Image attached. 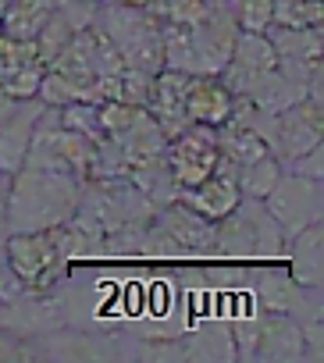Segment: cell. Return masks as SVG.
Returning a JSON list of instances; mask_svg holds the SVG:
<instances>
[{
  "label": "cell",
  "mask_w": 324,
  "mask_h": 363,
  "mask_svg": "<svg viewBox=\"0 0 324 363\" xmlns=\"http://www.w3.org/2000/svg\"><path fill=\"white\" fill-rule=\"evenodd\" d=\"M285 246V232L278 228V221L267 214V207L260 200H239V207L214 221V257H228V260H246V257H281Z\"/></svg>",
  "instance_id": "2"
},
{
  "label": "cell",
  "mask_w": 324,
  "mask_h": 363,
  "mask_svg": "<svg viewBox=\"0 0 324 363\" xmlns=\"http://www.w3.org/2000/svg\"><path fill=\"white\" fill-rule=\"evenodd\" d=\"M253 299L264 306V310H271V313H285V317H292V320H306V317H320L324 313V306H320V289H303V285H296L292 278H285V274H264V281H260V289H253Z\"/></svg>",
  "instance_id": "11"
},
{
  "label": "cell",
  "mask_w": 324,
  "mask_h": 363,
  "mask_svg": "<svg viewBox=\"0 0 324 363\" xmlns=\"http://www.w3.org/2000/svg\"><path fill=\"white\" fill-rule=\"evenodd\" d=\"M40 111H43L40 100H18L4 118H0V174H15L26 164Z\"/></svg>",
  "instance_id": "14"
},
{
  "label": "cell",
  "mask_w": 324,
  "mask_h": 363,
  "mask_svg": "<svg viewBox=\"0 0 324 363\" xmlns=\"http://www.w3.org/2000/svg\"><path fill=\"white\" fill-rule=\"evenodd\" d=\"M228 8L242 33H264L274 18V0H228Z\"/></svg>",
  "instance_id": "21"
},
{
  "label": "cell",
  "mask_w": 324,
  "mask_h": 363,
  "mask_svg": "<svg viewBox=\"0 0 324 363\" xmlns=\"http://www.w3.org/2000/svg\"><path fill=\"white\" fill-rule=\"evenodd\" d=\"M0 257L22 278L26 292H47L68 271V260L57 253L54 232H11L0 242Z\"/></svg>",
  "instance_id": "4"
},
{
  "label": "cell",
  "mask_w": 324,
  "mask_h": 363,
  "mask_svg": "<svg viewBox=\"0 0 324 363\" xmlns=\"http://www.w3.org/2000/svg\"><path fill=\"white\" fill-rule=\"evenodd\" d=\"M54 4H57V0H8L0 33L11 36V40H36V33L50 18Z\"/></svg>",
  "instance_id": "17"
},
{
  "label": "cell",
  "mask_w": 324,
  "mask_h": 363,
  "mask_svg": "<svg viewBox=\"0 0 324 363\" xmlns=\"http://www.w3.org/2000/svg\"><path fill=\"white\" fill-rule=\"evenodd\" d=\"M232 72H242V75H264V72H274L278 68V50L271 43L267 33H235V43H232V57L228 65ZM221 68V72H225Z\"/></svg>",
  "instance_id": "16"
},
{
  "label": "cell",
  "mask_w": 324,
  "mask_h": 363,
  "mask_svg": "<svg viewBox=\"0 0 324 363\" xmlns=\"http://www.w3.org/2000/svg\"><path fill=\"white\" fill-rule=\"evenodd\" d=\"M153 221L172 235V242L182 253H211L214 250V221L200 218L196 211H189L186 203L172 200L164 207L153 211Z\"/></svg>",
  "instance_id": "15"
},
{
  "label": "cell",
  "mask_w": 324,
  "mask_h": 363,
  "mask_svg": "<svg viewBox=\"0 0 324 363\" xmlns=\"http://www.w3.org/2000/svg\"><path fill=\"white\" fill-rule=\"evenodd\" d=\"M324 18V4L320 0H274V18L271 26L281 29H313Z\"/></svg>",
  "instance_id": "19"
},
{
  "label": "cell",
  "mask_w": 324,
  "mask_h": 363,
  "mask_svg": "<svg viewBox=\"0 0 324 363\" xmlns=\"http://www.w3.org/2000/svg\"><path fill=\"white\" fill-rule=\"evenodd\" d=\"M232 349L239 359L292 363L303 359V328L285 313H246L232 320Z\"/></svg>",
  "instance_id": "3"
},
{
  "label": "cell",
  "mask_w": 324,
  "mask_h": 363,
  "mask_svg": "<svg viewBox=\"0 0 324 363\" xmlns=\"http://www.w3.org/2000/svg\"><path fill=\"white\" fill-rule=\"evenodd\" d=\"M186 82L189 75L182 72H172V68H160L153 79H150V89H146V111L150 118L160 125L168 139L179 135L182 128H189V114H186Z\"/></svg>",
  "instance_id": "10"
},
{
  "label": "cell",
  "mask_w": 324,
  "mask_h": 363,
  "mask_svg": "<svg viewBox=\"0 0 324 363\" xmlns=\"http://www.w3.org/2000/svg\"><path fill=\"white\" fill-rule=\"evenodd\" d=\"M225 4H228V0H225Z\"/></svg>",
  "instance_id": "24"
},
{
  "label": "cell",
  "mask_w": 324,
  "mask_h": 363,
  "mask_svg": "<svg viewBox=\"0 0 324 363\" xmlns=\"http://www.w3.org/2000/svg\"><path fill=\"white\" fill-rule=\"evenodd\" d=\"M260 203L267 207V214L278 221V228L285 235H296L299 228L324 221V182L281 171V178L274 182V189Z\"/></svg>",
  "instance_id": "5"
},
{
  "label": "cell",
  "mask_w": 324,
  "mask_h": 363,
  "mask_svg": "<svg viewBox=\"0 0 324 363\" xmlns=\"http://www.w3.org/2000/svg\"><path fill=\"white\" fill-rule=\"evenodd\" d=\"M82 203V182L57 167H33L22 164L8 178V196H4V235L11 232H50Z\"/></svg>",
  "instance_id": "1"
},
{
  "label": "cell",
  "mask_w": 324,
  "mask_h": 363,
  "mask_svg": "<svg viewBox=\"0 0 324 363\" xmlns=\"http://www.w3.org/2000/svg\"><path fill=\"white\" fill-rule=\"evenodd\" d=\"M4 11H8V0H0V22H4Z\"/></svg>",
  "instance_id": "23"
},
{
  "label": "cell",
  "mask_w": 324,
  "mask_h": 363,
  "mask_svg": "<svg viewBox=\"0 0 324 363\" xmlns=\"http://www.w3.org/2000/svg\"><path fill=\"white\" fill-rule=\"evenodd\" d=\"M281 257L289 260V278L303 289H324V221L285 235Z\"/></svg>",
  "instance_id": "12"
},
{
  "label": "cell",
  "mask_w": 324,
  "mask_h": 363,
  "mask_svg": "<svg viewBox=\"0 0 324 363\" xmlns=\"http://www.w3.org/2000/svg\"><path fill=\"white\" fill-rule=\"evenodd\" d=\"M235 18L225 0H207L203 15L193 22V40H196V54H200V68L203 75H221V68L232 57V43H235Z\"/></svg>",
  "instance_id": "8"
},
{
  "label": "cell",
  "mask_w": 324,
  "mask_h": 363,
  "mask_svg": "<svg viewBox=\"0 0 324 363\" xmlns=\"http://www.w3.org/2000/svg\"><path fill=\"white\" fill-rule=\"evenodd\" d=\"M175 200L186 203L189 211H196L207 221L228 218L239 207V200H242L239 182H235V167L225 164V160H218V171L214 174H207L203 182H196V186H189V189H179Z\"/></svg>",
  "instance_id": "9"
},
{
  "label": "cell",
  "mask_w": 324,
  "mask_h": 363,
  "mask_svg": "<svg viewBox=\"0 0 324 363\" xmlns=\"http://www.w3.org/2000/svg\"><path fill=\"white\" fill-rule=\"evenodd\" d=\"M36 100L43 107H65V104H75V100H89L86 89H79L72 79H65L61 72L47 68L43 79H40V89H36Z\"/></svg>",
  "instance_id": "20"
},
{
  "label": "cell",
  "mask_w": 324,
  "mask_h": 363,
  "mask_svg": "<svg viewBox=\"0 0 324 363\" xmlns=\"http://www.w3.org/2000/svg\"><path fill=\"white\" fill-rule=\"evenodd\" d=\"M281 171H292V174H303V178L324 182V143L310 146V150L299 153V157H292L289 164H281Z\"/></svg>",
  "instance_id": "22"
},
{
  "label": "cell",
  "mask_w": 324,
  "mask_h": 363,
  "mask_svg": "<svg viewBox=\"0 0 324 363\" xmlns=\"http://www.w3.org/2000/svg\"><path fill=\"white\" fill-rule=\"evenodd\" d=\"M235 111V93L221 82V75H189L186 82V114L189 125L221 128Z\"/></svg>",
  "instance_id": "13"
},
{
  "label": "cell",
  "mask_w": 324,
  "mask_h": 363,
  "mask_svg": "<svg viewBox=\"0 0 324 363\" xmlns=\"http://www.w3.org/2000/svg\"><path fill=\"white\" fill-rule=\"evenodd\" d=\"M218 160H221L218 128H207V125H189L179 135H172L164 146V164H168L175 189H189L207 174H214Z\"/></svg>",
  "instance_id": "6"
},
{
  "label": "cell",
  "mask_w": 324,
  "mask_h": 363,
  "mask_svg": "<svg viewBox=\"0 0 324 363\" xmlns=\"http://www.w3.org/2000/svg\"><path fill=\"white\" fill-rule=\"evenodd\" d=\"M324 143V107L317 96H303L292 107H285L281 114H274V139H271V153L289 164L292 157L306 153L310 146Z\"/></svg>",
  "instance_id": "7"
},
{
  "label": "cell",
  "mask_w": 324,
  "mask_h": 363,
  "mask_svg": "<svg viewBox=\"0 0 324 363\" xmlns=\"http://www.w3.org/2000/svg\"><path fill=\"white\" fill-rule=\"evenodd\" d=\"M281 178V160L274 153H264L250 164H242L235 171V182H239V193L246 200H264L271 189H274V182Z\"/></svg>",
  "instance_id": "18"
}]
</instances>
